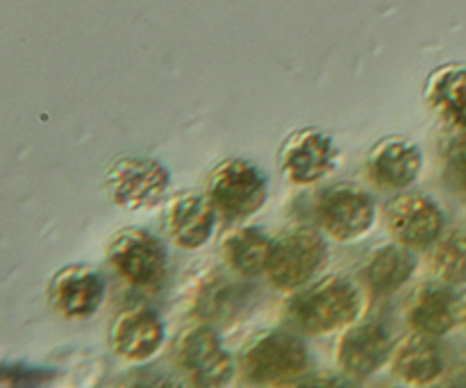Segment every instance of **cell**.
I'll list each match as a JSON object with an SVG mask.
<instances>
[{
	"label": "cell",
	"mask_w": 466,
	"mask_h": 388,
	"mask_svg": "<svg viewBox=\"0 0 466 388\" xmlns=\"http://www.w3.org/2000/svg\"><path fill=\"white\" fill-rule=\"evenodd\" d=\"M180 366L194 388H226L235 362L212 327H194L180 343Z\"/></svg>",
	"instance_id": "ba28073f"
},
{
	"label": "cell",
	"mask_w": 466,
	"mask_h": 388,
	"mask_svg": "<svg viewBox=\"0 0 466 388\" xmlns=\"http://www.w3.org/2000/svg\"><path fill=\"white\" fill-rule=\"evenodd\" d=\"M426 103L441 121L466 130V66L446 64L428 77Z\"/></svg>",
	"instance_id": "e0dca14e"
},
{
	"label": "cell",
	"mask_w": 466,
	"mask_h": 388,
	"mask_svg": "<svg viewBox=\"0 0 466 388\" xmlns=\"http://www.w3.org/2000/svg\"><path fill=\"white\" fill-rule=\"evenodd\" d=\"M373 182L385 189H405L419 177L423 153L414 141L403 136H387L378 141L367 157Z\"/></svg>",
	"instance_id": "5bb4252c"
},
{
	"label": "cell",
	"mask_w": 466,
	"mask_h": 388,
	"mask_svg": "<svg viewBox=\"0 0 466 388\" xmlns=\"http://www.w3.org/2000/svg\"><path fill=\"white\" fill-rule=\"evenodd\" d=\"M360 307L358 286L346 277L332 275L300 291L289 303V316L309 334H328L349 327L358 318Z\"/></svg>",
	"instance_id": "6da1fadb"
},
{
	"label": "cell",
	"mask_w": 466,
	"mask_h": 388,
	"mask_svg": "<svg viewBox=\"0 0 466 388\" xmlns=\"http://www.w3.org/2000/svg\"><path fill=\"white\" fill-rule=\"evenodd\" d=\"M446 175L451 186L466 198V130H460L446 145Z\"/></svg>",
	"instance_id": "7402d4cb"
},
{
	"label": "cell",
	"mask_w": 466,
	"mask_h": 388,
	"mask_svg": "<svg viewBox=\"0 0 466 388\" xmlns=\"http://www.w3.org/2000/svg\"><path fill=\"white\" fill-rule=\"evenodd\" d=\"M139 388H180V386H176V384H148V386H139Z\"/></svg>",
	"instance_id": "d4e9b609"
},
{
	"label": "cell",
	"mask_w": 466,
	"mask_h": 388,
	"mask_svg": "<svg viewBox=\"0 0 466 388\" xmlns=\"http://www.w3.org/2000/svg\"><path fill=\"white\" fill-rule=\"evenodd\" d=\"M308 368V348L289 332H268L259 336L244 354V373L255 384H291L303 377Z\"/></svg>",
	"instance_id": "5b68a950"
},
{
	"label": "cell",
	"mask_w": 466,
	"mask_h": 388,
	"mask_svg": "<svg viewBox=\"0 0 466 388\" xmlns=\"http://www.w3.org/2000/svg\"><path fill=\"white\" fill-rule=\"evenodd\" d=\"M328 245L312 227H296L273 241L267 275L273 286L296 291L308 284L326 264Z\"/></svg>",
	"instance_id": "3957f363"
},
{
	"label": "cell",
	"mask_w": 466,
	"mask_h": 388,
	"mask_svg": "<svg viewBox=\"0 0 466 388\" xmlns=\"http://www.w3.org/2000/svg\"><path fill=\"white\" fill-rule=\"evenodd\" d=\"M432 268L446 284H466V230H453L437 241Z\"/></svg>",
	"instance_id": "44dd1931"
},
{
	"label": "cell",
	"mask_w": 466,
	"mask_h": 388,
	"mask_svg": "<svg viewBox=\"0 0 466 388\" xmlns=\"http://www.w3.org/2000/svg\"><path fill=\"white\" fill-rule=\"evenodd\" d=\"M391 354L390 332L380 323H362L358 327H350L339 341L337 350V362L349 373L350 377H371L382 368V363Z\"/></svg>",
	"instance_id": "4fadbf2b"
},
{
	"label": "cell",
	"mask_w": 466,
	"mask_h": 388,
	"mask_svg": "<svg viewBox=\"0 0 466 388\" xmlns=\"http://www.w3.org/2000/svg\"><path fill=\"white\" fill-rule=\"evenodd\" d=\"M267 177L258 164L248 159H226L208 177V198L218 214L232 221L259 212L267 203Z\"/></svg>",
	"instance_id": "7a4b0ae2"
},
{
	"label": "cell",
	"mask_w": 466,
	"mask_h": 388,
	"mask_svg": "<svg viewBox=\"0 0 466 388\" xmlns=\"http://www.w3.org/2000/svg\"><path fill=\"white\" fill-rule=\"evenodd\" d=\"M387 225L400 245L428 248L441 239L444 212L423 194L399 195L387 207Z\"/></svg>",
	"instance_id": "30bf717a"
},
{
	"label": "cell",
	"mask_w": 466,
	"mask_h": 388,
	"mask_svg": "<svg viewBox=\"0 0 466 388\" xmlns=\"http://www.w3.org/2000/svg\"><path fill=\"white\" fill-rule=\"evenodd\" d=\"M460 323H462L464 330H466V300L462 304H460Z\"/></svg>",
	"instance_id": "cb8c5ba5"
},
{
	"label": "cell",
	"mask_w": 466,
	"mask_h": 388,
	"mask_svg": "<svg viewBox=\"0 0 466 388\" xmlns=\"http://www.w3.org/2000/svg\"><path fill=\"white\" fill-rule=\"evenodd\" d=\"M435 388H458V386H435Z\"/></svg>",
	"instance_id": "484cf974"
},
{
	"label": "cell",
	"mask_w": 466,
	"mask_h": 388,
	"mask_svg": "<svg viewBox=\"0 0 466 388\" xmlns=\"http://www.w3.org/2000/svg\"><path fill=\"white\" fill-rule=\"evenodd\" d=\"M408 321L419 334L432 336V339L444 336L460 321V304L444 286L426 284L414 291L408 304Z\"/></svg>",
	"instance_id": "2e32d148"
},
{
	"label": "cell",
	"mask_w": 466,
	"mask_h": 388,
	"mask_svg": "<svg viewBox=\"0 0 466 388\" xmlns=\"http://www.w3.org/2000/svg\"><path fill=\"white\" fill-rule=\"evenodd\" d=\"M339 150L326 132L303 127L285 139L280 148V168L294 184H312L323 180L337 166Z\"/></svg>",
	"instance_id": "9c48e42d"
},
{
	"label": "cell",
	"mask_w": 466,
	"mask_h": 388,
	"mask_svg": "<svg viewBox=\"0 0 466 388\" xmlns=\"http://www.w3.org/2000/svg\"><path fill=\"white\" fill-rule=\"evenodd\" d=\"M50 304L62 316L82 321L98 312L105 298V282L89 266H66L50 280Z\"/></svg>",
	"instance_id": "8fae6325"
},
{
	"label": "cell",
	"mask_w": 466,
	"mask_h": 388,
	"mask_svg": "<svg viewBox=\"0 0 466 388\" xmlns=\"http://www.w3.org/2000/svg\"><path fill=\"white\" fill-rule=\"evenodd\" d=\"M107 257L123 280L141 289L159 284L168 268L167 248L162 241L137 227L118 232L114 236L107 248Z\"/></svg>",
	"instance_id": "8992f818"
},
{
	"label": "cell",
	"mask_w": 466,
	"mask_h": 388,
	"mask_svg": "<svg viewBox=\"0 0 466 388\" xmlns=\"http://www.w3.org/2000/svg\"><path fill=\"white\" fill-rule=\"evenodd\" d=\"M167 227L180 248L196 250L212 239L217 227V207L208 195H177L167 209Z\"/></svg>",
	"instance_id": "9a60e30c"
},
{
	"label": "cell",
	"mask_w": 466,
	"mask_h": 388,
	"mask_svg": "<svg viewBox=\"0 0 466 388\" xmlns=\"http://www.w3.org/2000/svg\"><path fill=\"white\" fill-rule=\"evenodd\" d=\"M444 371V359L432 336L414 334L405 339L394 353V373L414 386L432 384Z\"/></svg>",
	"instance_id": "ac0fdd59"
},
{
	"label": "cell",
	"mask_w": 466,
	"mask_h": 388,
	"mask_svg": "<svg viewBox=\"0 0 466 388\" xmlns=\"http://www.w3.org/2000/svg\"><path fill=\"white\" fill-rule=\"evenodd\" d=\"M273 241L258 227H244L230 234L223 244V257L228 266L241 275H259L267 273L271 259Z\"/></svg>",
	"instance_id": "ffe728a7"
},
{
	"label": "cell",
	"mask_w": 466,
	"mask_h": 388,
	"mask_svg": "<svg viewBox=\"0 0 466 388\" xmlns=\"http://www.w3.org/2000/svg\"><path fill=\"white\" fill-rule=\"evenodd\" d=\"M164 343V323L155 312L144 307L127 309L109 330V345L127 362H146L155 357Z\"/></svg>",
	"instance_id": "7c38bea8"
},
{
	"label": "cell",
	"mask_w": 466,
	"mask_h": 388,
	"mask_svg": "<svg viewBox=\"0 0 466 388\" xmlns=\"http://www.w3.org/2000/svg\"><path fill=\"white\" fill-rule=\"evenodd\" d=\"M296 388H355L350 382L341 380V377L335 375H321V377H312V380H305L303 384Z\"/></svg>",
	"instance_id": "603a6c76"
},
{
	"label": "cell",
	"mask_w": 466,
	"mask_h": 388,
	"mask_svg": "<svg viewBox=\"0 0 466 388\" xmlns=\"http://www.w3.org/2000/svg\"><path fill=\"white\" fill-rule=\"evenodd\" d=\"M317 218L332 239L355 241L376 223V203L360 186L335 184L319 195Z\"/></svg>",
	"instance_id": "52a82bcc"
},
{
	"label": "cell",
	"mask_w": 466,
	"mask_h": 388,
	"mask_svg": "<svg viewBox=\"0 0 466 388\" xmlns=\"http://www.w3.org/2000/svg\"><path fill=\"white\" fill-rule=\"evenodd\" d=\"M414 268H417V259L410 253L408 245H385L371 254L364 268V277L373 293L391 295L400 286L408 284Z\"/></svg>",
	"instance_id": "d6986e66"
},
{
	"label": "cell",
	"mask_w": 466,
	"mask_h": 388,
	"mask_svg": "<svg viewBox=\"0 0 466 388\" xmlns=\"http://www.w3.org/2000/svg\"><path fill=\"white\" fill-rule=\"evenodd\" d=\"M109 198L123 209H146L157 204L171 184V173L162 162L141 154L114 159L105 173Z\"/></svg>",
	"instance_id": "277c9868"
}]
</instances>
